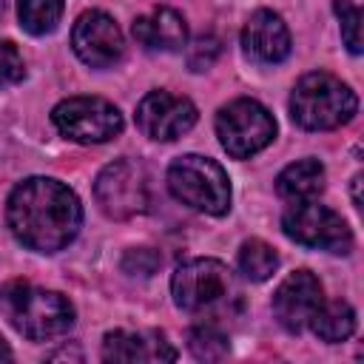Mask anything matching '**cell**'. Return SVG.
I'll return each instance as SVG.
<instances>
[{
  "mask_svg": "<svg viewBox=\"0 0 364 364\" xmlns=\"http://www.w3.org/2000/svg\"><path fill=\"white\" fill-rule=\"evenodd\" d=\"M131 34L139 46H145L151 51H179L188 40V26L179 11L159 6V9L136 17L131 26Z\"/></svg>",
  "mask_w": 364,
  "mask_h": 364,
  "instance_id": "15",
  "label": "cell"
},
{
  "mask_svg": "<svg viewBox=\"0 0 364 364\" xmlns=\"http://www.w3.org/2000/svg\"><path fill=\"white\" fill-rule=\"evenodd\" d=\"M102 358L105 361H173L176 350L165 341L159 333H128V330H114L105 333L102 338Z\"/></svg>",
  "mask_w": 364,
  "mask_h": 364,
  "instance_id": "14",
  "label": "cell"
},
{
  "mask_svg": "<svg viewBox=\"0 0 364 364\" xmlns=\"http://www.w3.org/2000/svg\"><path fill=\"white\" fill-rule=\"evenodd\" d=\"M0 310L17 333L31 341L63 336L74 324L71 301L57 290H43L28 282H9L0 290Z\"/></svg>",
  "mask_w": 364,
  "mask_h": 364,
  "instance_id": "2",
  "label": "cell"
},
{
  "mask_svg": "<svg viewBox=\"0 0 364 364\" xmlns=\"http://www.w3.org/2000/svg\"><path fill=\"white\" fill-rule=\"evenodd\" d=\"M216 136L233 159H247L276 136V119L256 100H233L216 114Z\"/></svg>",
  "mask_w": 364,
  "mask_h": 364,
  "instance_id": "6",
  "label": "cell"
},
{
  "mask_svg": "<svg viewBox=\"0 0 364 364\" xmlns=\"http://www.w3.org/2000/svg\"><path fill=\"white\" fill-rule=\"evenodd\" d=\"M358 97L327 71L304 74L290 94V117L307 131H330L353 119Z\"/></svg>",
  "mask_w": 364,
  "mask_h": 364,
  "instance_id": "3",
  "label": "cell"
},
{
  "mask_svg": "<svg viewBox=\"0 0 364 364\" xmlns=\"http://www.w3.org/2000/svg\"><path fill=\"white\" fill-rule=\"evenodd\" d=\"M17 14L28 34H48L63 17V0H17Z\"/></svg>",
  "mask_w": 364,
  "mask_h": 364,
  "instance_id": "19",
  "label": "cell"
},
{
  "mask_svg": "<svg viewBox=\"0 0 364 364\" xmlns=\"http://www.w3.org/2000/svg\"><path fill=\"white\" fill-rule=\"evenodd\" d=\"M321 304H324V290L310 270H293L273 293V313L279 324L290 333H301L304 327H310Z\"/></svg>",
  "mask_w": 364,
  "mask_h": 364,
  "instance_id": "12",
  "label": "cell"
},
{
  "mask_svg": "<svg viewBox=\"0 0 364 364\" xmlns=\"http://www.w3.org/2000/svg\"><path fill=\"white\" fill-rule=\"evenodd\" d=\"M159 264H162V256L154 247H131L122 256V270L131 276H151L159 270Z\"/></svg>",
  "mask_w": 364,
  "mask_h": 364,
  "instance_id": "23",
  "label": "cell"
},
{
  "mask_svg": "<svg viewBox=\"0 0 364 364\" xmlns=\"http://www.w3.org/2000/svg\"><path fill=\"white\" fill-rule=\"evenodd\" d=\"M6 219L20 245L37 253H57L77 236L82 208L68 185L48 176H31L11 191Z\"/></svg>",
  "mask_w": 364,
  "mask_h": 364,
  "instance_id": "1",
  "label": "cell"
},
{
  "mask_svg": "<svg viewBox=\"0 0 364 364\" xmlns=\"http://www.w3.org/2000/svg\"><path fill=\"white\" fill-rule=\"evenodd\" d=\"M176 307L188 313H213V310H233L239 304L242 290L219 259H191L182 262L171 279Z\"/></svg>",
  "mask_w": 364,
  "mask_h": 364,
  "instance_id": "4",
  "label": "cell"
},
{
  "mask_svg": "<svg viewBox=\"0 0 364 364\" xmlns=\"http://www.w3.org/2000/svg\"><path fill=\"white\" fill-rule=\"evenodd\" d=\"M310 327H313V333H316L321 341H330V344L344 341V338H350L353 330H355V310H353L347 301H324V304L316 310Z\"/></svg>",
  "mask_w": 364,
  "mask_h": 364,
  "instance_id": "17",
  "label": "cell"
},
{
  "mask_svg": "<svg viewBox=\"0 0 364 364\" xmlns=\"http://www.w3.org/2000/svg\"><path fill=\"white\" fill-rule=\"evenodd\" d=\"M188 347L199 361H222L230 353L228 336L216 324H196L188 333Z\"/></svg>",
  "mask_w": 364,
  "mask_h": 364,
  "instance_id": "20",
  "label": "cell"
},
{
  "mask_svg": "<svg viewBox=\"0 0 364 364\" xmlns=\"http://www.w3.org/2000/svg\"><path fill=\"white\" fill-rule=\"evenodd\" d=\"M94 196L105 216L131 219L148 210V176L134 159H117L105 165L94 182Z\"/></svg>",
  "mask_w": 364,
  "mask_h": 364,
  "instance_id": "9",
  "label": "cell"
},
{
  "mask_svg": "<svg viewBox=\"0 0 364 364\" xmlns=\"http://www.w3.org/2000/svg\"><path fill=\"white\" fill-rule=\"evenodd\" d=\"M196 122V105L188 97H176L171 91H151L136 105V125L145 136L171 142L188 134Z\"/></svg>",
  "mask_w": 364,
  "mask_h": 364,
  "instance_id": "10",
  "label": "cell"
},
{
  "mask_svg": "<svg viewBox=\"0 0 364 364\" xmlns=\"http://www.w3.org/2000/svg\"><path fill=\"white\" fill-rule=\"evenodd\" d=\"M219 54H222L219 37H213V34L196 37L193 46L188 48V65H191V71H205V68H210L216 63Z\"/></svg>",
  "mask_w": 364,
  "mask_h": 364,
  "instance_id": "22",
  "label": "cell"
},
{
  "mask_svg": "<svg viewBox=\"0 0 364 364\" xmlns=\"http://www.w3.org/2000/svg\"><path fill=\"white\" fill-rule=\"evenodd\" d=\"M282 230H284V236H290L293 242H299L304 247H321V250L341 253V256L353 250V233H350L347 222L336 210L316 205L313 199L296 202L282 216Z\"/></svg>",
  "mask_w": 364,
  "mask_h": 364,
  "instance_id": "8",
  "label": "cell"
},
{
  "mask_svg": "<svg viewBox=\"0 0 364 364\" xmlns=\"http://www.w3.org/2000/svg\"><path fill=\"white\" fill-rule=\"evenodd\" d=\"M276 191L279 196L290 202H307L316 199L324 191V165L318 159H299L287 165L276 176Z\"/></svg>",
  "mask_w": 364,
  "mask_h": 364,
  "instance_id": "16",
  "label": "cell"
},
{
  "mask_svg": "<svg viewBox=\"0 0 364 364\" xmlns=\"http://www.w3.org/2000/svg\"><path fill=\"white\" fill-rule=\"evenodd\" d=\"M57 131L74 142H108L122 131V114L102 97H68L54 111Z\"/></svg>",
  "mask_w": 364,
  "mask_h": 364,
  "instance_id": "7",
  "label": "cell"
},
{
  "mask_svg": "<svg viewBox=\"0 0 364 364\" xmlns=\"http://www.w3.org/2000/svg\"><path fill=\"white\" fill-rule=\"evenodd\" d=\"M26 77V63L11 40H0V85L20 82Z\"/></svg>",
  "mask_w": 364,
  "mask_h": 364,
  "instance_id": "24",
  "label": "cell"
},
{
  "mask_svg": "<svg viewBox=\"0 0 364 364\" xmlns=\"http://www.w3.org/2000/svg\"><path fill=\"white\" fill-rule=\"evenodd\" d=\"M168 188L182 205L210 216H222L230 208V182L225 168L199 154H185L171 162Z\"/></svg>",
  "mask_w": 364,
  "mask_h": 364,
  "instance_id": "5",
  "label": "cell"
},
{
  "mask_svg": "<svg viewBox=\"0 0 364 364\" xmlns=\"http://www.w3.org/2000/svg\"><path fill=\"white\" fill-rule=\"evenodd\" d=\"M0 361H11V350H9V344H6L3 336H0Z\"/></svg>",
  "mask_w": 364,
  "mask_h": 364,
  "instance_id": "26",
  "label": "cell"
},
{
  "mask_svg": "<svg viewBox=\"0 0 364 364\" xmlns=\"http://www.w3.org/2000/svg\"><path fill=\"white\" fill-rule=\"evenodd\" d=\"M336 14L341 20V37L350 54H361V9L350 0H336Z\"/></svg>",
  "mask_w": 364,
  "mask_h": 364,
  "instance_id": "21",
  "label": "cell"
},
{
  "mask_svg": "<svg viewBox=\"0 0 364 364\" xmlns=\"http://www.w3.org/2000/svg\"><path fill=\"white\" fill-rule=\"evenodd\" d=\"M71 46L77 57L91 68H108L122 57V31L105 11H82L71 31Z\"/></svg>",
  "mask_w": 364,
  "mask_h": 364,
  "instance_id": "11",
  "label": "cell"
},
{
  "mask_svg": "<svg viewBox=\"0 0 364 364\" xmlns=\"http://www.w3.org/2000/svg\"><path fill=\"white\" fill-rule=\"evenodd\" d=\"M279 267V253L262 242V239H247L239 247V270L250 279V282H264L276 273Z\"/></svg>",
  "mask_w": 364,
  "mask_h": 364,
  "instance_id": "18",
  "label": "cell"
},
{
  "mask_svg": "<svg viewBox=\"0 0 364 364\" xmlns=\"http://www.w3.org/2000/svg\"><path fill=\"white\" fill-rule=\"evenodd\" d=\"M358 188H361V173H355V176H353V202H355V208H361V196H358Z\"/></svg>",
  "mask_w": 364,
  "mask_h": 364,
  "instance_id": "25",
  "label": "cell"
},
{
  "mask_svg": "<svg viewBox=\"0 0 364 364\" xmlns=\"http://www.w3.org/2000/svg\"><path fill=\"white\" fill-rule=\"evenodd\" d=\"M242 48L256 63H282L290 54V31L276 11L259 9L242 28Z\"/></svg>",
  "mask_w": 364,
  "mask_h": 364,
  "instance_id": "13",
  "label": "cell"
}]
</instances>
